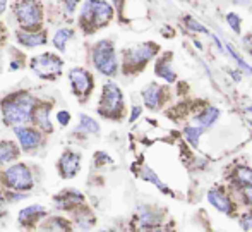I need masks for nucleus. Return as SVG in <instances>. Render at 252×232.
Listing matches in <instances>:
<instances>
[{"instance_id":"6e6552de","label":"nucleus","mask_w":252,"mask_h":232,"mask_svg":"<svg viewBox=\"0 0 252 232\" xmlns=\"http://www.w3.org/2000/svg\"><path fill=\"white\" fill-rule=\"evenodd\" d=\"M62 59L53 53H43V55H36L31 59V69L41 77V79L53 81L60 76L62 73Z\"/></svg>"},{"instance_id":"c85d7f7f","label":"nucleus","mask_w":252,"mask_h":232,"mask_svg":"<svg viewBox=\"0 0 252 232\" xmlns=\"http://www.w3.org/2000/svg\"><path fill=\"white\" fill-rule=\"evenodd\" d=\"M235 177L242 186H251L252 184V169H249V167H240V169L237 170Z\"/></svg>"},{"instance_id":"7c9ffc66","label":"nucleus","mask_w":252,"mask_h":232,"mask_svg":"<svg viewBox=\"0 0 252 232\" xmlns=\"http://www.w3.org/2000/svg\"><path fill=\"white\" fill-rule=\"evenodd\" d=\"M184 21H186V26L189 28V30L196 31V33L209 35V31L206 30V28L202 26V24H199V23H197V21H194V19H192V17H190V16H187V17H186V19H184Z\"/></svg>"},{"instance_id":"c756f323","label":"nucleus","mask_w":252,"mask_h":232,"mask_svg":"<svg viewBox=\"0 0 252 232\" xmlns=\"http://www.w3.org/2000/svg\"><path fill=\"white\" fill-rule=\"evenodd\" d=\"M226 23H228V26L233 30V33H237V35L242 33V28H240V24H242V19H240V17L237 16L235 12L226 14Z\"/></svg>"},{"instance_id":"b1692460","label":"nucleus","mask_w":252,"mask_h":232,"mask_svg":"<svg viewBox=\"0 0 252 232\" xmlns=\"http://www.w3.org/2000/svg\"><path fill=\"white\" fill-rule=\"evenodd\" d=\"M184 133H186L187 141H189L194 148H197V145H199V138L202 134V127L201 126H187Z\"/></svg>"},{"instance_id":"9b49d317","label":"nucleus","mask_w":252,"mask_h":232,"mask_svg":"<svg viewBox=\"0 0 252 232\" xmlns=\"http://www.w3.org/2000/svg\"><path fill=\"white\" fill-rule=\"evenodd\" d=\"M79 155L74 152H65L59 160V170H60V176L63 179H70V177H76V174L79 172Z\"/></svg>"},{"instance_id":"4468645a","label":"nucleus","mask_w":252,"mask_h":232,"mask_svg":"<svg viewBox=\"0 0 252 232\" xmlns=\"http://www.w3.org/2000/svg\"><path fill=\"white\" fill-rule=\"evenodd\" d=\"M48 114H50V107L48 105L34 107L33 114H31V120L36 124V127L41 133H52V129H53L50 119H48Z\"/></svg>"},{"instance_id":"a878e982","label":"nucleus","mask_w":252,"mask_h":232,"mask_svg":"<svg viewBox=\"0 0 252 232\" xmlns=\"http://www.w3.org/2000/svg\"><path fill=\"white\" fill-rule=\"evenodd\" d=\"M43 229H48V231H53V229H57V231H67L69 229V222H65L63 219H60V217H52L50 220H48L47 224H43Z\"/></svg>"},{"instance_id":"393cba45","label":"nucleus","mask_w":252,"mask_h":232,"mask_svg":"<svg viewBox=\"0 0 252 232\" xmlns=\"http://www.w3.org/2000/svg\"><path fill=\"white\" fill-rule=\"evenodd\" d=\"M159 222V217L156 213H151L150 210H144L143 208V213L139 215V226L141 227H155L156 224Z\"/></svg>"},{"instance_id":"f3484780","label":"nucleus","mask_w":252,"mask_h":232,"mask_svg":"<svg viewBox=\"0 0 252 232\" xmlns=\"http://www.w3.org/2000/svg\"><path fill=\"white\" fill-rule=\"evenodd\" d=\"M143 100H144V103H146L148 109L156 110L159 107V100H161V88H159L156 83L148 84V86L143 90Z\"/></svg>"},{"instance_id":"2f4dec72","label":"nucleus","mask_w":252,"mask_h":232,"mask_svg":"<svg viewBox=\"0 0 252 232\" xmlns=\"http://www.w3.org/2000/svg\"><path fill=\"white\" fill-rule=\"evenodd\" d=\"M57 120L60 122V126H67L70 120V114L67 112V110H60V112L57 114Z\"/></svg>"},{"instance_id":"aec40b11","label":"nucleus","mask_w":252,"mask_h":232,"mask_svg":"<svg viewBox=\"0 0 252 232\" xmlns=\"http://www.w3.org/2000/svg\"><path fill=\"white\" fill-rule=\"evenodd\" d=\"M17 156L16 145L10 141H0V167L9 163L10 160H14Z\"/></svg>"},{"instance_id":"4be33fe9","label":"nucleus","mask_w":252,"mask_h":232,"mask_svg":"<svg viewBox=\"0 0 252 232\" xmlns=\"http://www.w3.org/2000/svg\"><path fill=\"white\" fill-rule=\"evenodd\" d=\"M76 226L79 229H90V227L94 226V217L91 212L81 208L79 212H76Z\"/></svg>"},{"instance_id":"f704fd0d","label":"nucleus","mask_w":252,"mask_h":232,"mask_svg":"<svg viewBox=\"0 0 252 232\" xmlns=\"http://www.w3.org/2000/svg\"><path fill=\"white\" fill-rule=\"evenodd\" d=\"M240 226H242L244 229H252V213H247V215L242 217V220H240Z\"/></svg>"},{"instance_id":"5701e85b","label":"nucleus","mask_w":252,"mask_h":232,"mask_svg":"<svg viewBox=\"0 0 252 232\" xmlns=\"http://www.w3.org/2000/svg\"><path fill=\"white\" fill-rule=\"evenodd\" d=\"M81 119V129H84L86 133L90 134H98L100 133V126H98V122L94 119H91L90 116H84V114H81L79 116Z\"/></svg>"},{"instance_id":"7ed1b4c3","label":"nucleus","mask_w":252,"mask_h":232,"mask_svg":"<svg viewBox=\"0 0 252 232\" xmlns=\"http://www.w3.org/2000/svg\"><path fill=\"white\" fill-rule=\"evenodd\" d=\"M14 14L19 21L21 28L26 31L40 30L43 23V9L38 0H19L14 3Z\"/></svg>"},{"instance_id":"bb28decb","label":"nucleus","mask_w":252,"mask_h":232,"mask_svg":"<svg viewBox=\"0 0 252 232\" xmlns=\"http://www.w3.org/2000/svg\"><path fill=\"white\" fill-rule=\"evenodd\" d=\"M226 52H228L230 55H232L233 59L237 60V64H239V67H240V69H244V73H246V74H252V67L249 66V64L246 62V60L242 59V57L239 55V53L235 52V48H233V46L230 45L228 41H226Z\"/></svg>"},{"instance_id":"72a5a7b5","label":"nucleus","mask_w":252,"mask_h":232,"mask_svg":"<svg viewBox=\"0 0 252 232\" xmlns=\"http://www.w3.org/2000/svg\"><path fill=\"white\" fill-rule=\"evenodd\" d=\"M244 188V199H246L247 205L252 206V184L251 186H242Z\"/></svg>"},{"instance_id":"a211bd4d","label":"nucleus","mask_w":252,"mask_h":232,"mask_svg":"<svg viewBox=\"0 0 252 232\" xmlns=\"http://www.w3.org/2000/svg\"><path fill=\"white\" fill-rule=\"evenodd\" d=\"M208 199L216 210H220V212H223V213H232L233 212V206H232V203H230V199L226 198L223 193L216 191V189L215 191L211 189V191L208 193Z\"/></svg>"},{"instance_id":"f257e3e1","label":"nucleus","mask_w":252,"mask_h":232,"mask_svg":"<svg viewBox=\"0 0 252 232\" xmlns=\"http://www.w3.org/2000/svg\"><path fill=\"white\" fill-rule=\"evenodd\" d=\"M34 98L26 91H17L2 100V117L7 126H24L31 120Z\"/></svg>"},{"instance_id":"423d86ee","label":"nucleus","mask_w":252,"mask_h":232,"mask_svg":"<svg viewBox=\"0 0 252 232\" xmlns=\"http://www.w3.org/2000/svg\"><path fill=\"white\" fill-rule=\"evenodd\" d=\"M93 64L101 74L113 76L117 73V57L113 43L108 40H101L93 48Z\"/></svg>"},{"instance_id":"0eeeda50","label":"nucleus","mask_w":252,"mask_h":232,"mask_svg":"<svg viewBox=\"0 0 252 232\" xmlns=\"http://www.w3.org/2000/svg\"><path fill=\"white\" fill-rule=\"evenodd\" d=\"M156 52H158V46L155 43H143L130 50H126L124 52V71L130 73V71L143 69L144 64L150 62Z\"/></svg>"},{"instance_id":"412c9836","label":"nucleus","mask_w":252,"mask_h":232,"mask_svg":"<svg viewBox=\"0 0 252 232\" xmlns=\"http://www.w3.org/2000/svg\"><path fill=\"white\" fill-rule=\"evenodd\" d=\"M72 35H74V31L69 30V28H62V30H59L55 35H53V45L57 46L59 52H65L67 41L72 38Z\"/></svg>"},{"instance_id":"ddd939ff","label":"nucleus","mask_w":252,"mask_h":232,"mask_svg":"<svg viewBox=\"0 0 252 232\" xmlns=\"http://www.w3.org/2000/svg\"><path fill=\"white\" fill-rule=\"evenodd\" d=\"M47 215V210L41 205H31L28 208L21 210L19 212V224L24 227H33L34 222H38L40 219Z\"/></svg>"},{"instance_id":"1a4fd4ad","label":"nucleus","mask_w":252,"mask_h":232,"mask_svg":"<svg viewBox=\"0 0 252 232\" xmlns=\"http://www.w3.org/2000/svg\"><path fill=\"white\" fill-rule=\"evenodd\" d=\"M69 79L72 84V90L77 96L81 98H86L88 95L93 90V77L88 73L86 69H81V67H74L69 73Z\"/></svg>"},{"instance_id":"6ab92c4d","label":"nucleus","mask_w":252,"mask_h":232,"mask_svg":"<svg viewBox=\"0 0 252 232\" xmlns=\"http://www.w3.org/2000/svg\"><path fill=\"white\" fill-rule=\"evenodd\" d=\"M220 116V110L216 109V107H206L204 110L197 116V126H201L202 129H206V127H211L213 124L216 122V119H218Z\"/></svg>"},{"instance_id":"e433bc0d","label":"nucleus","mask_w":252,"mask_h":232,"mask_svg":"<svg viewBox=\"0 0 252 232\" xmlns=\"http://www.w3.org/2000/svg\"><path fill=\"white\" fill-rule=\"evenodd\" d=\"M5 5H7V0H0V14L5 10Z\"/></svg>"},{"instance_id":"c9c22d12","label":"nucleus","mask_w":252,"mask_h":232,"mask_svg":"<svg viewBox=\"0 0 252 232\" xmlns=\"http://www.w3.org/2000/svg\"><path fill=\"white\" fill-rule=\"evenodd\" d=\"M141 112H143V110H141V107H132V112H130V122H136L137 120V117L141 116Z\"/></svg>"},{"instance_id":"cd10ccee","label":"nucleus","mask_w":252,"mask_h":232,"mask_svg":"<svg viewBox=\"0 0 252 232\" xmlns=\"http://www.w3.org/2000/svg\"><path fill=\"white\" fill-rule=\"evenodd\" d=\"M141 177H143V179H146V181H151V183L158 186V188L161 189L163 193H168V188H166V186L163 184L161 181L158 179V177H156V174L153 172L151 169H148V167H144V169H143V176H141Z\"/></svg>"},{"instance_id":"4c0bfd02","label":"nucleus","mask_w":252,"mask_h":232,"mask_svg":"<svg viewBox=\"0 0 252 232\" xmlns=\"http://www.w3.org/2000/svg\"><path fill=\"white\" fill-rule=\"evenodd\" d=\"M2 201H3V194H2V191H0V205H2Z\"/></svg>"},{"instance_id":"f03ea898","label":"nucleus","mask_w":252,"mask_h":232,"mask_svg":"<svg viewBox=\"0 0 252 232\" xmlns=\"http://www.w3.org/2000/svg\"><path fill=\"white\" fill-rule=\"evenodd\" d=\"M113 9L105 0H86L84 7L81 10V26L86 28L88 33L93 30L103 28L112 21Z\"/></svg>"},{"instance_id":"20e7f679","label":"nucleus","mask_w":252,"mask_h":232,"mask_svg":"<svg viewBox=\"0 0 252 232\" xmlns=\"http://www.w3.org/2000/svg\"><path fill=\"white\" fill-rule=\"evenodd\" d=\"M2 183L10 191H30L33 188V174L24 163H14L2 172Z\"/></svg>"},{"instance_id":"473e14b6","label":"nucleus","mask_w":252,"mask_h":232,"mask_svg":"<svg viewBox=\"0 0 252 232\" xmlns=\"http://www.w3.org/2000/svg\"><path fill=\"white\" fill-rule=\"evenodd\" d=\"M79 0H63V9H65V12L72 14L74 10H76V5Z\"/></svg>"},{"instance_id":"39448f33","label":"nucleus","mask_w":252,"mask_h":232,"mask_svg":"<svg viewBox=\"0 0 252 232\" xmlns=\"http://www.w3.org/2000/svg\"><path fill=\"white\" fill-rule=\"evenodd\" d=\"M100 114L110 119H119L124 110V96L120 88L115 83H106L103 86V95L100 100Z\"/></svg>"},{"instance_id":"dca6fc26","label":"nucleus","mask_w":252,"mask_h":232,"mask_svg":"<svg viewBox=\"0 0 252 232\" xmlns=\"http://www.w3.org/2000/svg\"><path fill=\"white\" fill-rule=\"evenodd\" d=\"M170 59H172V53H166V55H163L161 59L156 62L155 73H156V76H159L161 79L168 81V83H173V81H175V73H173V69H172Z\"/></svg>"},{"instance_id":"2eb2a0df","label":"nucleus","mask_w":252,"mask_h":232,"mask_svg":"<svg viewBox=\"0 0 252 232\" xmlns=\"http://www.w3.org/2000/svg\"><path fill=\"white\" fill-rule=\"evenodd\" d=\"M17 41L24 46H30V48H34V46H40L47 43V38H45V33H33V31H17L16 33Z\"/></svg>"},{"instance_id":"f8f14e48","label":"nucleus","mask_w":252,"mask_h":232,"mask_svg":"<svg viewBox=\"0 0 252 232\" xmlns=\"http://www.w3.org/2000/svg\"><path fill=\"white\" fill-rule=\"evenodd\" d=\"M84 205V196L81 193H77L76 189H67L62 194L55 196V206L59 208L70 210L74 206H83Z\"/></svg>"},{"instance_id":"9d476101","label":"nucleus","mask_w":252,"mask_h":232,"mask_svg":"<svg viewBox=\"0 0 252 232\" xmlns=\"http://www.w3.org/2000/svg\"><path fill=\"white\" fill-rule=\"evenodd\" d=\"M14 133H16L17 139L21 143V148L24 152H31V150L38 148L43 141V134L41 131L31 129V127H23V126H16L14 127Z\"/></svg>"}]
</instances>
